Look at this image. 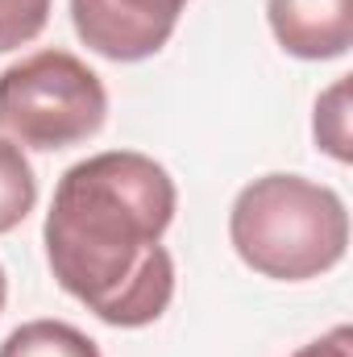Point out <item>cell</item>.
Here are the masks:
<instances>
[{
    "instance_id": "6",
    "label": "cell",
    "mask_w": 353,
    "mask_h": 357,
    "mask_svg": "<svg viewBox=\"0 0 353 357\" xmlns=\"http://www.w3.org/2000/svg\"><path fill=\"white\" fill-rule=\"evenodd\" d=\"M0 357H100L96 341L63 320H29L0 345Z\"/></svg>"
},
{
    "instance_id": "3",
    "label": "cell",
    "mask_w": 353,
    "mask_h": 357,
    "mask_svg": "<svg viewBox=\"0 0 353 357\" xmlns=\"http://www.w3.org/2000/svg\"><path fill=\"white\" fill-rule=\"evenodd\" d=\"M108 91L88 63L67 50H38L0 71V129L29 150H67L96 137Z\"/></svg>"
},
{
    "instance_id": "7",
    "label": "cell",
    "mask_w": 353,
    "mask_h": 357,
    "mask_svg": "<svg viewBox=\"0 0 353 357\" xmlns=\"http://www.w3.org/2000/svg\"><path fill=\"white\" fill-rule=\"evenodd\" d=\"M38 204V178L17 142L0 137V233H13Z\"/></svg>"
},
{
    "instance_id": "1",
    "label": "cell",
    "mask_w": 353,
    "mask_h": 357,
    "mask_svg": "<svg viewBox=\"0 0 353 357\" xmlns=\"http://www.w3.org/2000/svg\"><path fill=\"white\" fill-rule=\"evenodd\" d=\"M175 204V178L137 150L75 162L42 229L59 287L112 328L154 324L175 295V262L163 250Z\"/></svg>"
},
{
    "instance_id": "4",
    "label": "cell",
    "mask_w": 353,
    "mask_h": 357,
    "mask_svg": "<svg viewBox=\"0 0 353 357\" xmlns=\"http://www.w3.org/2000/svg\"><path fill=\"white\" fill-rule=\"evenodd\" d=\"M187 0H71V21L84 46L112 63L158 54L179 25Z\"/></svg>"
},
{
    "instance_id": "5",
    "label": "cell",
    "mask_w": 353,
    "mask_h": 357,
    "mask_svg": "<svg viewBox=\"0 0 353 357\" xmlns=\"http://www.w3.org/2000/svg\"><path fill=\"white\" fill-rule=\"evenodd\" d=\"M270 29L295 59L324 63L353 46V0H270Z\"/></svg>"
},
{
    "instance_id": "11",
    "label": "cell",
    "mask_w": 353,
    "mask_h": 357,
    "mask_svg": "<svg viewBox=\"0 0 353 357\" xmlns=\"http://www.w3.org/2000/svg\"><path fill=\"white\" fill-rule=\"evenodd\" d=\"M4 295H8V282H4V266H0V312H4Z\"/></svg>"
},
{
    "instance_id": "8",
    "label": "cell",
    "mask_w": 353,
    "mask_h": 357,
    "mask_svg": "<svg viewBox=\"0 0 353 357\" xmlns=\"http://www.w3.org/2000/svg\"><path fill=\"white\" fill-rule=\"evenodd\" d=\"M350 79L353 75H341L333 88L316 100V146L324 154H333L337 162H350L353 158V133H350Z\"/></svg>"
},
{
    "instance_id": "10",
    "label": "cell",
    "mask_w": 353,
    "mask_h": 357,
    "mask_svg": "<svg viewBox=\"0 0 353 357\" xmlns=\"http://www.w3.org/2000/svg\"><path fill=\"white\" fill-rule=\"evenodd\" d=\"M291 357H353V328L350 324H341V328H333L329 337L303 345L299 354H291Z\"/></svg>"
},
{
    "instance_id": "2",
    "label": "cell",
    "mask_w": 353,
    "mask_h": 357,
    "mask_svg": "<svg viewBox=\"0 0 353 357\" xmlns=\"http://www.w3.org/2000/svg\"><path fill=\"white\" fill-rule=\"evenodd\" d=\"M229 241L254 274L303 282L345 258L350 212L324 183L303 175H262L233 199Z\"/></svg>"
},
{
    "instance_id": "9",
    "label": "cell",
    "mask_w": 353,
    "mask_h": 357,
    "mask_svg": "<svg viewBox=\"0 0 353 357\" xmlns=\"http://www.w3.org/2000/svg\"><path fill=\"white\" fill-rule=\"evenodd\" d=\"M50 21V0H0V54L29 46Z\"/></svg>"
}]
</instances>
